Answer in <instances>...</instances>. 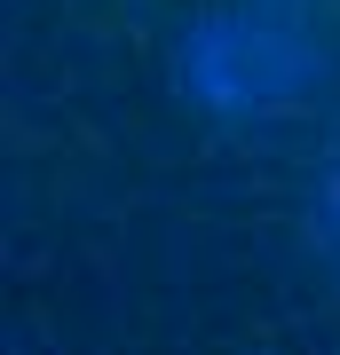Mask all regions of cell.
Listing matches in <instances>:
<instances>
[{"instance_id": "obj_1", "label": "cell", "mask_w": 340, "mask_h": 355, "mask_svg": "<svg viewBox=\"0 0 340 355\" xmlns=\"http://www.w3.org/2000/svg\"><path fill=\"white\" fill-rule=\"evenodd\" d=\"M293 71H309V64H301L293 48H277V40H261L253 24H206V32L182 48L190 95H198L206 111H222V119L261 111L269 95L293 87Z\"/></svg>"}, {"instance_id": "obj_2", "label": "cell", "mask_w": 340, "mask_h": 355, "mask_svg": "<svg viewBox=\"0 0 340 355\" xmlns=\"http://www.w3.org/2000/svg\"><path fill=\"white\" fill-rule=\"evenodd\" d=\"M325 237L340 245V174H332V190H325Z\"/></svg>"}]
</instances>
